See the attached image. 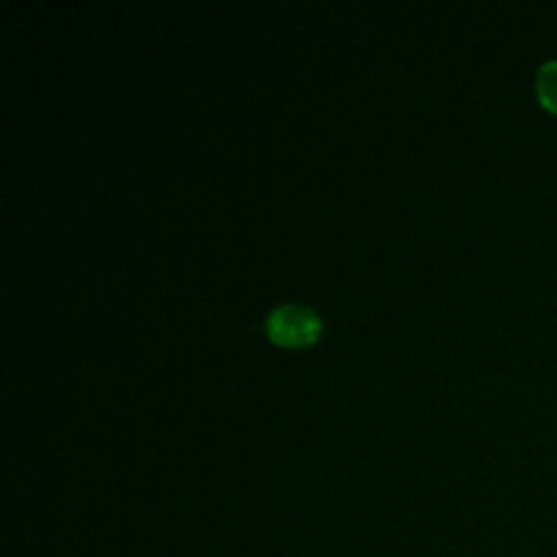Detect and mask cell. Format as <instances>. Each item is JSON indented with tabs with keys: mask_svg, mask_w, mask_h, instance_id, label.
Masks as SVG:
<instances>
[{
	"mask_svg": "<svg viewBox=\"0 0 557 557\" xmlns=\"http://www.w3.org/2000/svg\"><path fill=\"white\" fill-rule=\"evenodd\" d=\"M264 332L270 343L281 348H308L319 343L324 321L313 308L299 302H283L267 313Z\"/></svg>",
	"mask_w": 557,
	"mask_h": 557,
	"instance_id": "cell-1",
	"label": "cell"
},
{
	"mask_svg": "<svg viewBox=\"0 0 557 557\" xmlns=\"http://www.w3.org/2000/svg\"><path fill=\"white\" fill-rule=\"evenodd\" d=\"M536 98L549 114H557V60H549L536 74Z\"/></svg>",
	"mask_w": 557,
	"mask_h": 557,
	"instance_id": "cell-2",
	"label": "cell"
}]
</instances>
